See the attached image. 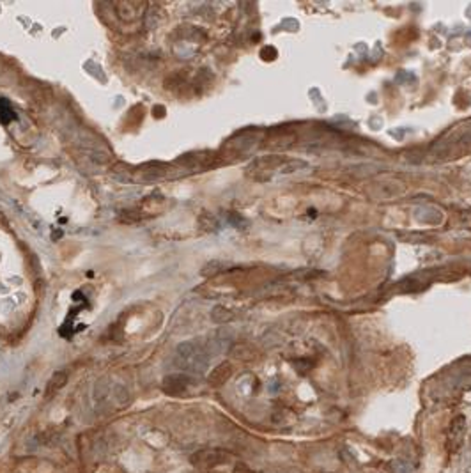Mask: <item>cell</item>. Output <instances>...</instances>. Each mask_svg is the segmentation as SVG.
Instances as JSON below:
<instances>
[{
    "label": "cell",
    "instance_id": "cell-1",
    "mask_svg": "<svg viewBox=\"0 0 471 473\" xmlns=\"http://www.w3.org/2000/svg\"><path fill=\"white\" fill-rule=\"evenodd\" d=\"M232 459V454L225 448H218V447H211V448H202V450H197L195 454H191L190 463L193 468L200 471H209L213 468H218L222 464L230 463Z\"/></svg>",
    "mask_w": 471,
    "mask_h": 473
},
{
    "label": "cell",
    "instance_id": "cell-2",
    "mask_svg": "<svg viewBox=\"0 0 471 473\" xmlns=\"http://www.w3.org/2000/svg\"><path fill=\"white\" fill-rule=\"evenodd\" d=\"M177 358L181 360V365L186 369H193V371H202L206 365V358L202 355V349L195 344V342H183L177 346Z\"/></svg>",
    "mask_w": 471,
    "mask_h": 473
},
{
    "label": "cell",
    "instance_id": "cell-3",
    "mask_svg": "<svg viewBox=\"0 0 471 473\" xmlns=\"http://www.w3.org/2000/svg\"><path fill=\"white\" fill-rule=\"evenodd\" d=\"M191 383H193L191 376L177 372V374L165 376L163 383H161V388H163V392L168 395H183V394H186V390L191 386Z\"/></svg>",
    "mask_w": 471,
    "mask_h": 473
},
{
    "label": "cell",
    "instance_id": "cell-4",
    "mask_svg": "<svg viewBox=\"0 0 471 473\" xmlns=\"http://www.w3.org/2000/svg\"><path fill=\"white\" fill-rule=\"evenodd\" d=\"M466 434V418L464 417H457L450 425L448 431V438H446V443H448V450L455 452L459 447L462 445Z\"/></svg>",
    "mask_w": 471,
    "mask_h": 473
},
{
    "label": "cell",
    "instance_id": "cell-5",
    "mask_svg": "<svg viewBox=\"0 0 471 473\" xmlns=\"http://www.w3.org/2000/svg\"><path fill=\"white\" fill-rule=\"evenodd\" d=\"M230 374H232V365L229 361H222V363L216 365L213 371L209 372V378L207 379H209V383L213 386H220V384H223L230 378Z\"/></svg>",
    "mask_w": 471,
    "mask_h": 473
},
{
    "label": "cell",
    "instance_id": "cell-6",
    "mask_svg": "<svg viewBox=\"0 0 471 473\" xmlns=\"http://www.w3.org/2000/svg\"><path fill=\"white\" fill-rule=\"evenodd\" d=\"M68 372L66 371H57L55 374L50 378L48 384H46V397H52V395H55L59 390H62L66 386V383H68Z\"/></svg>",
    "mask_w": 471,
    "mask_h": 473
},
{
    "label": "cell",
    "instance_id": "cell-7",
    "mask_svg": "<svg viewBox=\"0 0 471 473\" xmlns=\"http://www.w3.org/2000/svg\"><path fill=\"white\" fill-rule=\"evenodd\" d=\"M140 4L135 2H121L117 4V14L126 22H133L140 16Z\"/></svg>",
    "mask_w": 471,
    "mask_h": 473
},
{
    "label": "cell",
    "instance_id": "cell-8",
    "mask_svg": "<svg viewBox=\"0 0 471 473\" xmlns=\"http://www.w3.org/2000/svg\"><path fill=\"white\" fill-rule=\"evenodd\" d=\"M114 401L117 402V406H124L128 404L130 401V394L128 390H126L122 384H117V386L114 388Z\"/></svg>",
    "mask_w": 471,
    "mask_h": 473
},
{
    "label": "cell",
    "instance_id": "cell-9",
    "mask_svg": "<svg viewBox=\"0 0 471 473\" xmlns=\"http://www.w3.org/2000/svg\"><path fill=\"white\" fill-rule=\"evenodd\" d=\"M211 317H213L216 322H225V321H229L232 315H230V312L227 309H223V307H215Z\"/></svg>",
    "mask_w": 471,
    "mask_h": 473
},
{
    "label": "cell",
    "instance_id": "cell-10",
    "mask_svg": "<svg viewBox=\"0 0 471 473\" xmlns=\"http://www.w3.org/2000/svg\"><path fill=\"white\" fill-rule=\"evenodd\" d=\"M6 114H9L11 117H14V115H13L14 112L9 109V105H7V101H4V99H0V121H2V122H4V119H6V117H4V115H6Z\"/></svg>",
    "mask_w": 471,
    "mask_h": 473
}]
</instances>
